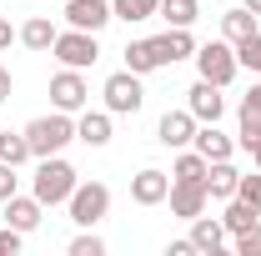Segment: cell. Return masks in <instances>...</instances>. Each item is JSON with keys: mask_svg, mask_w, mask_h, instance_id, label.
<instances>
[{"mask_svg": "<svg viewBox=\"0 0 261 256\" xmlns=\"http://www.w3.org/2000/svg\"><path fill=\"white\" fill-rule=\"evenodd\" d=\"M75 186H81V176H75V166H70L65 156H40V161H35L31 196L40 201V206H65Z\"/></svg>", "mask_w": 261, "mask_h": 256, "instance_id": "cell-1", "label": "cell"}, {"mask_svg": "<svg viewBox=\"0 0 261 256\" xmlns=\"http://www.w3.org/2000/svg\"><path fill=\"white\" fill-rule=\"evenodd\" d=\"M25 141H31V156H65V146L75 141V116H65L50 106V116H35L25 126Z\"/></svg>", "mask_w": 261, "mask_h": 256, "instance_id": "cell-2", "label": "cell"}, {"mask_svg": "<svg viewBox=\"0 0 261 256\" xmlns=\"http://www.w3.org/2000/svg\"><path fill=\"white\" fill-rule=\"evenodd\" d=\"M196 75H201V81H211V86H221V91H226L231 81H236V75H241V61H236V45H231L226 35H221V40H206V45H196Z\"/></svg>", "mask_w": 261, "mask_h": 256, "instance_id": "cell-3", "label": "cell"}, {"mask_svg": "<svg viewBox=\"0 0 261 256\" xmlns=\"http://www.w3.org/2000/svg\"><path fill=\"white\" fill-rule=\"evenodd\" d=\"M50 56H56L61 65H70V70H91V65L100 61V35L65 25V31L56 35V45H50Z\"/></svg>", "mask_w": 261, "mask_h": 256, "instance_id": "cell-4", "label": "cell"}, {"mask_svg": "<svg viewBox=\"0 0 261 256\" xmlns=\"http://www.w3.org/2000/svg\"><path fill=\"white\" fill-rule=\"evenodd\" d=\"M65 211H70L75 226H100L111 216V186L106 181H81L70 191V201H65Z\"/></svg>", "mask_w": 261, "mask_h": 256, "instance_id": "cell-5", "label": "cell"}, {"mask_svg": "<svg viewBox=\"0 0 261 256\" xmlns=\"http://www.w3.org/2000/svg\"><path fill=\"white\" fill-rule=\"evenodd\" d=\"M50 106H56V111H65V116H81V111L91 106L86 70H70V65H61V70L50 75Z\"/></svg>", "mask_w": 261, "mask_h": 256, "instance_id": "cell-6", "label": "cell"}, {"mask_svg": "<svg viewBox=\"0 0 261 256\" xmlns=\"http://www.w3.org/2000/svg\"><path fill=\"white\" fill-rule=\"evenodd\" d=\"M100 96H106V111H111V116H136V111L146 106V91H141V75H136V70L106 75Z\"/></svg>", "mask_w": 261, "mask_h": 256, "instance_id": "cell-7", "label": "cell"}, {"mask_svg": "<svg viewBox=\"0 0 261 256\" xmlns=\"http://www.w3.org/2000/svg\"><path fill=\"white\" fill-rule=\"evenodd\" d=\"M166 196H171V171L141 166V171L130 176V201H136V206H166Z\"/></svg>", "mask_w": 261, "mask_h": 256, "instance_id": "cell-8", "label": "cell"}, {"mask_svg": "<svg viewBox=\"0 0 261 256\" xmlns=\"http://www.w3.org/2000/svg\"><path fill=\"white\" fill-rule=\"evenodd\" d=\"M65 25H75V31H106L111 20H116V10H111V0H65Z\"/></svg>", "mask_w": 261, "mask_h": 256, "instance_id": "cell-9", "label": "cell"}, {"mask_svg": "<svg viewBox=\"0 0 261 256\" xmlns=\"http://www.w3.org/2000/svg\"><path fill=\"white\" fill-rule=\"evenodd\" d=\"M196 126H201V121H196L186 106H181V111H166L161 121H156V141H161L166 151H181V146L196 141Z\"/></svg>", "mask_w": 261, "mask_h": 256, "instance_id": "cell-10", "label": "cell"}, {"mask_svg": "<svg viewBox=\"0 0 261 256\" xmlns=\"http://www.w3.org/2000/svg\"><path fill=\"white\" fill-rule=\"evenodd\" d=\"M186 111H191L201 126H206V121H221V116H226V96H221V86H211V81L196 75V86L186 91Z\"/></svg>", "mask_w": 261, "mask_h": 256, "instance_id": "cell-11", "label": "cell"}, {"mask_svg": "<svg viewBox=\"0 0 261 256\" xmlns=\"http://www.w3.org/2000/svg\"><path fill=\"white\" fill-rule=\"evenodd\" d=\"M171 216H181V221H191L201 216L206 206H211V191H206V181H171Z\"/></svg>", "mask_w": 261, "mask_h": 256, "instance_id": "cell-12", "label": "cell"}, {"mask_svg": "<svg viewBox=\"0 0 261 256\" xmlns=\"http://www.w3.org/2000/svg\"><path fill=\"white\" fill-rule=\"evenodd\" d=\"M191 146H196L206 161H231L236 151H241V146H236V136H226V131H221V121L196 126V141H191Z\"/></svg>", "mask_w": 261, "mask_h": 256, "instance_id": "cell-13", "label": "cell"}, {"mask_svg": "<svg viewBox=\"0 0 261 256\" xmlns=\"http://www.w3.org/2000/svg\"><path fill=\"white\" fill-rule=\"evenodd\" d=\"M231 236H226V226H221V216H191V246H196V256H216L221 246H226Z\"/></svg>", "mask_w": 261, "mask_h": 256, "instance_id": "cell-14", "label": "cell"}, {"mask_svg": "<svg viewBox=\"0 0 261 256\" xmlns=\"http://www.w3.org/2000/svg\"><path fill=\"white\" fill-rule=\"evenodd\" d=\"M75 141H86L91 151H100V146H111V111H81L75 116Z\"/></svg>", "mask_w": 261, "mask_h": 256, "instance_id": "cell-15", "label": "cell"}, {"mask_svg": "<svg viewBox=\"0 0 261 256\" xmlns=\"http://www.w3.org/2000/svg\"><path fill=\"white\" fill-rule=\"evenodd\" d=\"M40 216H45V206H40V201H35V196H10V201H5V226H15V231H20V236H31L35 226H40Z\"/></svg>", "mask_w": 261, "mask_h": 256, "instance_id": "cell-16", "label": "cell"}, {"mask_svg": "<svg viewBox=\"0 0 261 256\" xmlns=\"http://www.w3.org/2000/svg\"><path fill=\"white\" fill-rule=\"evenodd\" d=\"M156 45H161V61L176 65V61H191L201 40L191 35V25H166V35H156Z\"/></svg>", "mask_w": 261, "mask_h": 256, "instance_id": "cell-17", "label": "cell"}, {"mask_svg": "<svg viewBox=\"0 0 261 256\" xmlns=\"http://www.w3.org/2000/svg\"><path fill=\"white\" fill-rule=\"evenodd\" d=\"M126 70H136V75H151V70H161V45H156V35H146V40H130L126 50Z\"/></svg>", "mask_w": 261, "mask_h": 256, "instance_id": "cell-18", "label": "cell"}, {"mask_svg": "<svg viewBox=\"0 0 261 256\" xmlns=\"http://www.w3.org/2000/svg\"><path fill=\"white\" fill-rule=\"evenodd\" d=\"M15 35H20V45H25V50H40V56H45V50L56 45V35H61V25H56L50 15H31V20H25V25H20Z\"/></svg>", "mask_w": 261, "mask_h": 256, "instance_id": "cell-19", "label": "cell"}, {"mask_svg": "<svg viewBox=\"0 0 261 256\" xmlns=\"http://www.w3.org/2000/svg\"><path fill=\"white\" fill-rule=\"evenodd\" d=\"M236 181H241V171L231 161H211L206 166V191H211V201H231L236 196Z\"/></svg>", "mask_w": 261, "mask_h": 256, "instance_id": "cell-20", "label": "cell"}, {"mask_svg": "<svg viewBox=\"0 0 261 256\" xmlns=\"http://www.w3.org/2000/svg\"><path fill=\"white\" fill-rule=\"evenodd\" d=\"M256 31H261V15H251L246 5H236V10H226V15H221V35H226L231 45H241V40H251Z\"/></svg>", "mask_w": 261, "mask_h": 256, "instance_id": "cell-21", "label": "cell"}, {"mask_svg": "<svg viewBox=\"0 0 261 256\" xmlns=\"http://www.w3.org/2000/svg\"><path fill=\"white\" fill-rule=\"evenodd\" d=\"M226 211H221V226H226V236H241V231H251V226L261 221V211L251 206V201H241V196H231V201H221Z\"/></svg>", "mask_w": 261, "mask_h": 256, "instance_id": "cell-22", "label": "cell"}, {"mask_svg": "<svg viewBox=\"0 0 261 256\" xmlns=\"http://www.w3.org/2000/svg\"><path fill=\"white\" fill-rule=\"evenodd\" d=\"M206 166H211V161L201 156L196 146H181L176 161H171V181H206Z\"/></svg>", "mask_w": 261, "mask_h": 256, "instance_id": "cell-23", "label": "cell"}, {"mask_svg": "<svg viewBox=\"0 0 261 256\" xmlns=\"http://www.w3.org/2000/svg\"><path fill=\"white\" fill-rule=\"evenodd\" d=\"M0 161H10V166H25L31 156V141H25V131H5L0 126Z\"/></svg>", "mask_w": 261, "mask_h": 256, "instance_id": "cell-24", "label": "cell"}, {"mask_svg": "<svg viewBox=\"0 0 261 256\" xmlns=\"http://www.w3.org/2000/svg\"><path fill=\"white\" fill-rule=\"evenodd\" d=\"M111 10H116V20H126V25H136V20H156L161 0H111Z\"/></svg>", "mask_w": 261, "mask_h": 256, "instance_id": "cell-25", "label": "cell"}, {"mask_svg": "<svg viewBox=\"0 0 261 256\" xmlns=\"http://www.w3.org/2000/svg\"><path fill=\"white\" fill-rule=\"evenodd\" d=\"M161 15L166 25H196V15H201V0H161Z\"/></svg>", "mask_w": 261, "mask_h": 256, "instance_id": "cell-26", "label": "cell"}, {"mask_svg": "<svg viewBox=\"0 0 261 256\" xmlns=\"http://www.w3.org/2000/svg\"><path fill=\"white\" fill-rule=\"evenodd\" d=\"M70 256H106V241L96 236V226H81L75 236H70V246H65Z\"/></svg>", "mask_w": 261, "mask_h": 256, "instance_id": "cell-27", "label": "cell"}, {"mask_svg": "<svg viewBox=\"0 0 261 256\" xmlns=\"http://www.w3.org/2000/svg\"><path fill=\"white\" fill-rule=\"evenodd\" d=\"M236 61H241V70L261 75V31L251 35V40H241V45H236Z\"/></svg>", "mask_w": 261, "mask_h": 256, "instance_id": "cell-28", "label": "cell"}, {"mask_svg": "<svg viewBox=\"0 0 261 256\" xmlns=\"http://www.w3.org/2000/svg\"><path fill=\"white\" fill-rule=\"evenodd\" d=\"M236 196H241V201H251V206L261 211V171H256V166H251V171H241V181H236Z\"/></svg>", "mask_w": 261, "mask_h": 256, "instance_id": "cell-29", "label": "cell"}, {"mask_svg": "<svg viewBox=\"0 0 261 256\" xmlns=\"http://www.w3.org/2000/svg\"><path fill=\"white\" fill-rule=\"evenodd\" d=\"M231 246H236V256H261V221L241 236H231Z\"/></svg>", "mask_w": 261, "mask_h": 256, "instance_id": "cell-30", "label": "cell"}, {"mask_svg": "<svg viewBox=\"0 0 261 256\" xmlns=\"http://www.w3.org/2000/svg\"><path fill=\"white\" fill-rule=\"evenodd\" d=\"M20 191V166H10V161H0V206L10 201V196Z\"/></svg>", "mask_w": 261, "mask_h": 256, "instance_id": "cell-31", "label": "cell"}, {"mask_svg": "<svg viewBox=\"0 0 261 256\" xmlns=\"http://www.w3.org/2000/svg\"><path fill=\"white\" fill-rule=\"evenodd\" d=\"M241 111L246 116H261V81H251V91L241 96Z\"/></svg>", "mask_w": 261, "mask_h": 256, "instance_id": "cell-32", "label": "cell"}, {"mask_svg": "<svg viewBox=\"0 0 261 256\" xmlns=\"http://www.w3.org/2000/svg\"><path fill=\"white\" fill-rule=\"evenodd\" d=\"M0 251H20V231H15V226H0Z\"/></svg>", "mask_w": 261, "mask_h": 256, "instance_id": "cell-33", "label": "cell"}, {"mask_svg": "<svg viewBox=\"0 0 261 256\" xmlns=\"http://www.w3.org/2000/svg\"><path fill=\"white\" fill-rule=\"evenodd\" d=\"M166 256H196L191 236H181V241H171V246H166Z\"/></svg>", "mask_w": 261, "mask_h": 256, "instance_id": "cell-34", "label": "cell"}, {"mask_svg": "<svg viewBox=\"0 0 261 256\" xmlns=\"http://www.w3.org/2000/svg\"><path fill=\"white\" fill-rule=\"evenodd\" d=\"M10 91H15V75H10V65H0V100H10Z\"/></svg>", "mask_w": 261, "mask_h": 256, "instance_id": "cell-35", "label": "cell"}, {"mask_svg": "<svg viewBox=\"0 0 261 256\" xmlns=\"http://www.w3.org/2000/svg\"><path fill=\"white\" fill-rule=\"evenodd\" d=\"M10 40H20V35L10 31V20H5V15H0V50H10Z\"/></svg>", "mask_w": 261, "mask_h": 256, "instance_id": "cell-36", "label": "cell"}, {"mask_svg": "<svg viewBox=\"0 0 261 256\" xmlns=\"http://www.w3.org/2000/svg\"><path fill=\"white\" fill-rule=\"evenodd\" d=\"M251 166H256V171H261V141H256V146H251Z\"/></svg>", "mask_w": 261, "mask_h": 256, "instance_id": "cell-37", "label": "cell"}, {"mask_svg": "<svg viewBox=\"0 0 261 256\" xmlns=\"http://www.w3.org/2000/svg\"><path fill=\"white\" fill-rule=\"evenodd\" d=\"M241 5H246V10H251V15H261V0H241Z\"/></svg>", "mask_w": 261, "mask_h": 256, "instance_id": "cell-38", "label": "cell"}]
</instances>
